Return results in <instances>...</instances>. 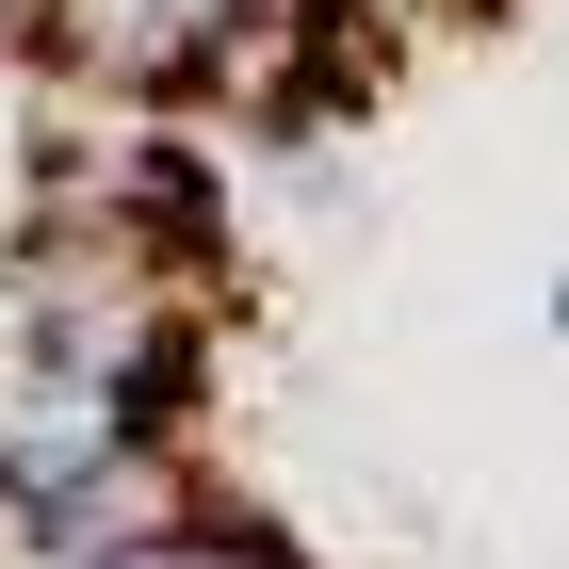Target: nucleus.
<instances>
[{
  "instance_id": "nucleus-1",
  "label": "nucleus",
  "mask_w": 569,
  "mask_h": 569,
  "mask_svg": "<svg viewBox=\"0 0 569 569\" xmlns=\"http://www.w3.org/2000/svg\"><path fill=\"white\" fill-rule=\"evenodd\" d=\"M114 439H147V423H131V407H98V391H66V375H33L17 423H0V521H33L49 488H82Z\"/></svg>"
},
{
  "instance_id": "nucleus-2",
  "label": "nucleus",
  "mask_w": 569,
  "mask_h": 569,
  "mask_svg": "<svg viewBox=\"0 0 569 569\" xmlns=\"http://www.w3.org/2000/svg\"><path fill=\"white\" fill-rule=\"evenodd\" d=\"M98 569H293V553H277V537H244V521H212V505H196V521H179V537H131V553H98Z\"/></svg>"
}]
</instances>
